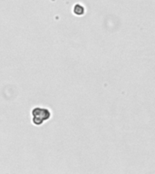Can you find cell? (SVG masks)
Here are the masks:
<instances>
[{"instance_id":"6da1fadb","label":"cell","mask_w":155,"mask_h":174,"mask_svg":"<svg viewBox=\"0 0 155 174\" xmlns=\"http://www.w3.org/2000/svg\"><path fill=\"white\" fill-rule=\"evenodd\" d=\"M31 116H32V122L36 126L42 125L45 121H47L51 116L52 113L48 108L36 106L34 107L31 111Z\"/></svg>"},{"instance_id":"7a4b0ae2","label":"cell","mask_w":155,"mask_h":174,"mask_svg":"<svg viewBox=\"0 0 155 174\" xmlns=\"http://www.w3.org/2000/svg\"><path fill=\"white\" fill-rule=\"evenodd\" d=\"M73 12H74L77 16H81V15H83V14H84V12H85V8H84V7H83V6L79 5V4H77V5H75V6H74Z\"/></svg>"}]
</instances>
